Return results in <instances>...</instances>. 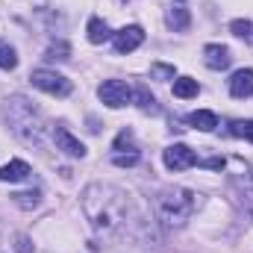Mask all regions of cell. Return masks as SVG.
<instances>
[{"instance_id": "ac0fdd59", "label": "cell", "mask_w": 253, "mask_h": 253, "mask_svg": "<svg viewBox=\"0 0 253 253\" xmlns=\"http://www.w3.org/2000/svg\"><path fill=\"white\" fill-rule=\"evenodd\" d=\"M12 200L21 209H36L39 206V191H18V194H12Z\"/></svg>"}, {"instance_id": "7402d4cb", "label": "cell", "mask_w": 253, "mask_h": 253, "mask_svg": "<svg viewBox=\"0 0 253 253\" xmlns=\"http://www.w3.org/2000/svg\"><path fill=\"white\" fill-rule=\"evenodd\" d=\"M150 74H153V77H162V80H174V68H171V65H153Z\"/></svg>"}, {"instance_id": "7c38bea8", "label": "cell", "mask_w": 253, "mask_h": 253, "mask_svg": "<svg viewBox=\"0 0 253 253\" xmlns=\"http://www.w3.org/2000/svg\"><path fill=\"white\" fill-rule=\"evenodd\" d=\"M85 33H88V42H91V44H103V42H109V39L115 36L103 18H91L88 27H85Z\"/></svg>"}, {"instance_id": "30bf717a", "label": "cell", "mask_w": 253, "mask_h": 253, "mask_svg": "<svg viewBox=\"0 0 253 253\" xmlns=\"http://www.w3.org/2000/svg\"><path fill=\"white\" fill-rule=\"evenodd\" d=\"M230 94L239 97V100L253 94V71L251 68H242V71L233 74V80H230Z\"/></svg>"}, {"instance_id": "8fae6325", "label": "cell", "mask_w": 253, "mask_h": 253, "mask_svg": "<svg viewBox=\"0 0 253 253\" xmlns=\"http://www.w3.org/2000/svg\"><path fill=\"white\" fill-rule=\"evenodd\" d=\"M30 177V165L24 159H12L9 165L0 168V180L3 183H18V180H27Z\"/></svg>"}, {"instance_id": "277c9868", "label": "cell", "mask_w": 253, "mask_h": 253, "mask_svg": "<svg viewBox=\"0 0 253 253\" xmlns=\"http://www.w3.org/2000/svg\"><path fill=\"white\" fill-rule=\"evenodd\" d=\"M30 80H33V85H36V88H42V91H47V94H53V97H68V94H71V88H74L68 77L56 74V71H47V68L33 71V74H30Z\"/></svg>"}, {"instance_id": "3957f363", "label": "cell", "mask_w": 253, "mask_h": 253, "mask_svg": "<svg viewBox=\"0 0 253 253\" xmlns=\"http://www.w3.org/2000/svg\"><path fill=\"white\" fill-rule=\"evenodd\" d=\"M197 194L191 189H183V186H171V189H162L156 194V212H159V221L165 227H183L194 215L197 209Z\"/></svg>"}, {"instance_id": "e0dca14e", "label": "cell", "mask_w": 253, "mask_h": 253, "mask_svg": "<svg viewBox=\"0 0 253 253\" xmlns=\"http://www.w3.org/2000/svg\"><path fill=\"white\" fill-rule=\"evenodd\" d=\"M15 65H18L15 47H12V44H6V42H0V68H3V71H12Z\"/></svg>"}, {"instance_id": "ffe728a7", "label": "cell", "mask_w": 253, "mask_h": 253, "mask_svg": "<svg viewBox=\"0 0 253 253\" xmlns=\"http://www.w3.org/2000/svg\"><path fill=\"white\" fill-rule=\"evenodd\" d=\"M68 53H71V47L65 42H53L47 47V59H68Z\"/></svg>"}, {"instance_id": "52a82bcc", "label": "cell", "mask_w": 253, "mask_h": 253, "mask_svg": "<svg viewBox=\"0 0 253 253\" xmlns=\"http://www.w3.org/2000/svg\"><path fill=\"white\" fill-rule=\"evenodd\" d=\"M141 42H144V30H141L138 24H129V27L118 30V33L112 36L115 53H132L135 47H141Z\"/></svg>"}, {"instance_id": "8992f818", "label": "cell", "mask_w": 253, "mask_h": 253, "mask_svg": "<svg viewBox=\"0 0 253 253\" xmlns=\"http://www.w3.org/2000/svg\"><path fill=\"white\" fill-rule=\"evenodd\" d=\"M162 159H165V168L168 171H186L191 165H197V153L191 147H186V144H171L162 153Z\"/></svg>"}, {"instance_id": "2e32d148", "label": "cell", "mask_w": 253, "mask_h": 253, "mask_svg": "<svg viewBox=\"0 0 253 253\" xmlns=\"http://www.w3.org/2000/svg\"><path fill=\"white\" fill-rule=\"evenodd\" d=\"M132 97H135V103H138L141 112H156V100H153V94H150L144 85H138V88L132 91Z\"/></svg>"}, {"instance_id": "9a60e30c", "label": "cell", "mask_w": 253, "mask_h": 253, "mask_svg": "<svg viewBox=\"0 0 253 253\" xmlns=\"http://www.w3.org/2000/svg\"><path fill=\"white\" fill-rule=\"evenodd\" d=\"M197 91H200L197 80H191V77H180V80H174V94H177V97L189 100V97H197Z\"/></svg>"}, {"instance_id": "5b68a950", "label": "cell", "mask_w": 253, "mask_h": 253, "mask_svg": "<svg viewBox=\"0 0 253 253\" xmlns=\"http://www.w3.org/2000/svg\"><path fill=\"white\" fill-rule=\"evenodd\" d=\"M97 94H100V100H103L109 109H121V106H126V103L132 100V88L126 85L124 80H106V83L97 88Z\"/></svg>"}, {"instance_id": "cb8c5ba5", "label": "cell", "mask_w": 253, "mask_h": 253, "mask_svg": "<svg viewBox=\"0 0 253 253\" xmlns=\"http://www.w3.org/2000/svg\"><path fill=\"white\" fill-rule=\"evenodd\" d=\"M245 206H248V212L253 215V191H248V194H245Z\"/></svg>"}, {"instance_id": "603a6c76", "label": "cell", "mask_w": 253, "mask_h": 253, "mask_svg": "<svg viewBox=\"0 0 253 253\" xmlns=\"http://www.w3.org/2000/svg\"><path fill=\"white\" fill-rule=\"evenodd\" d=\"M15 253H33V242L27 236H18L15 239Z\"/></svg>"}, {"instance_id": "44dd1931", "label": "cell", "mask_w": 253, "mask_h": 253, "mask_svg": "<svg viewBox=\"0 0 253 253\" xmlns=\"http://www.w3.org/2000/svg\"><path fill=\"white\" fill-rule=\"evenodd\" d=\"M230 132H233V135H242V138H248V141H253V121H236Z\"/></svg>"}, {"instance_id": "5bb4252c", "label": "cell", "mask_w": 253, "mask_h": 253, "mask_svg": "<svg viewBox=\"0 0 253 253\" xmlns=\"http://www.w3.org/2000/svg\"><path fill=\"white\" fill-rule=\"evenodd\" d=\"M165 21H168V27H171V30H177V33H180V30H189L191 15H189V9H183V6H174V9L168 12V18H165Z\"/></svg>"}, {"instance_id": "6da1fadb", "label": "cell", "mask_w": 253, "mask_h": 253, "mask_svg": "<svg viewBox=\"0 0 253 253\" xmlns=\"http://www.w3.org/2000/svg\"><path fill=\"white\" fill-rule=\"evenodd\" d=\"M83 209L100 236H118L129 224V194L115 186H88L83 191Z\"/></svg>"}, {"instance_id": "d6986e66", "label": "cell", "mask_w": 253, "mask_h": 253, "mask_svg": "<svg viewBox=\"0 0 253 253\" xmlns=\"http://www.w3.org/2000/svg\"><path fill=\"white\" fill-rule=\"evenodd\" d=\"M230 30H233V36H239V39H251V36H253V24H251V21H242V18H239V21H233V24H230Z\"/></svg>"}, {"instance_id": "7a4b0ae2", "label": "cell", "mask_w": 253, "mask_h": 253, "mask_svg": "<svg viewBox=\"0 0 253 253\" xmlns=\"http://www.w3.org/2000/svg\"><path fill=\"white\" fill-rule=\"evenodd\" d=\"M3 112H6V121L12 126V132L24 144H36V147L44 144V118L27 97H9Z\"/></svg>"}, {"instance_id": "ba28073f", "label": "cell", "mask_w": 253, "mask_h": 253, "mask_svg": "<svg viewBox=\"0 0 253 253\" xmlns=\"http://www.w3.org/2000/svg\"><path fill=\"white\" fill-rule=\"evenodd\" d=\"M53 141H56V147H59L62 153H68V156H77V159L85 156V144H83L80 138H74L65 126H56V129H53Z\"/></svg>"}, {"instance_id": "9c48e42d", "label": "cell", "mask_w": 253, "mask_h": 253, "mask_svg": "<svg viewBox=\"0 0 253 253\" xmlns=\"http://www.w3.org/2000/svg\"><path fill=\"white\" fill-rule=\"evenodd\" d=\"M230 50L224 47V44H206L203 47V62L206 68H212V71H224L227 65H230Z\"/></svg>"}, {"instance_id": "4fadbf2b", "label": "cell", "mask_w": 253, "mask_h": 253, "mask_svg": "<svg viewBox=\"0 0 253 253\" xmlns=\"http://www.w3.org/2000/svg\"><path fill=\"white\" fill-rule=\"evenodd\" d=\"M189 124L197 126V129H203V132H212V129L218 126V118H215V112L197 109V112H191V115H189Z\"/></svg>"}]
</instances>
